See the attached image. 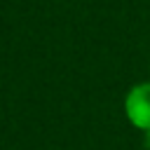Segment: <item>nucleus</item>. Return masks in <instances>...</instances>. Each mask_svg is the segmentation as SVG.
I'll list each match as a JSON object with an SVG mask.
<instances>
[{
  "mask_svg": "<svg viewBox=\"0 0 150 150\" xmlns=\"http://www.w3.org/2000/svg\"><path fill=\"white\" fill-rule=\"evenodd\" d=\"M122 108H124L127 122L141 134H148L150 131V80H143L129 87V91L124 94Z\"/></svg>",
  "mask_w": 150,
  "mask_h": 150,
  "instance_id": "f257e3e1",
  "label": "nucleus"
}]
</instances>
